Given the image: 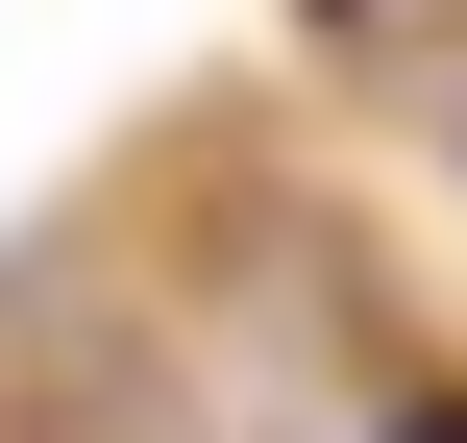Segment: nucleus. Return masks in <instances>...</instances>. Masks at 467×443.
<instances>
[{
    "label": "nucleus",
    "instance_id": "nucleus-1",
    "mask_svg": "<svg viewBox=\"0 0 467 443\" xmlns=\"http://www.w3.org/2000/svg\"><path fill=\"white\" fill-rule=\"evenodd\" d=\"M369 443H467V395H394V419H369Z\"/></svg>",
    "mask_w": 467,
    "mask_h": 443
}]
</instances>
